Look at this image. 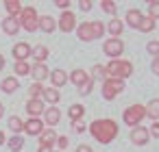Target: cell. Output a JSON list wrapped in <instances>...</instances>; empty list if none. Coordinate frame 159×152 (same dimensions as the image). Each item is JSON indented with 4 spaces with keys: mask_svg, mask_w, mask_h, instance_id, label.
Returning <instances> with one entry per match:
<instances>
[{
    "mask_svg": "<svg viewBox=\"0 0 159 152\" xmlns=\"http://www.w3.org/2000/svg\"><path fill=\"white\" fill-rule=\"evenodd\" d=\"M76 26H79L76 15L72 11H63L57 20V31H61V33H72V31H76Z\"/></svg>",
    "mask_w": 159,
    "mask_h": 152,
    "instance_id": "52a82bcc",
    "label": "cell"
},
{
    "mask_svg": "<svg viewBox=\"0 0 159 152\" xmlns=\"http://www.w3.org/2000/svg\"><path fill=\"white\" fill-rule=\"evenodd\" d=\"M146 50H148V54H150V57H159V41H157V39H152V41H148V46H146Z\"/></svg>",
    "mask_w": 159,
    "mask_h": 152,
    "instance_id": "74e56055",
    "label": "cell"
},
{
    "mask_svg": "<svg viewBox=\"0 0 159 152\" xmlns=\"http://www.w3.org/2000/svg\"><path fill=\"white\" fill-rule=\"evenodd\" d=\"M0 145H7V137H5L2 130H0Z\"/></svg>",
    "mask_w": 159,
    "mask_h": 152,
    "instance_id": "7dc6e473",
    "label": "cell"
},
{
    "mask_svg": "<svg viewBox=\"0 0 159 152\" xmlns=\"http://www.w3.org/2000/svg\"><path fill=\"white\" fill-rule=\"evenodd\" d=\"M39 31L42 33H55L57 31V20L52 15H39Z\"/></svg>",
    "mask_w": 159,
    "mask_h": 152,
    "instance_id": "44dd1931",
    "label": "cell"
},
{
    "mask_svg": "<svg viewBox=\"0 0 159 152\" xmlns=\"http://www.w3.org/2000/svg\"><path fill=\"white\" fill-rule=\"evenodd\" d=\"M146 117H150L152 122H159V98H152L146 104Z\"/></svg>",
    "mask_w": 159,
    "mask_h": 152,
    "instance_id": "83f0119b",
    "label": "cell"
},
{
    "mask_svg": "<svg viewBox=\"0 0 159 152\" xmlns=\"http://www.w3.org/2000/svg\"><path fill=\"white\" fill-rule=\"evenodd\" d=\"M122 31H124V22H122V20L111 18V20L107 22V33H109L111 37H120V35H122Z\"/></svg>",
    "mask_w": 159,
    "mask_h": 152,
    "instance_id": "7402d4cb",
    "label": "cell"
},
{
    "mask_svg": "<svg viewBox=\"0 0 159 152\" xmlns=\"http://www.w3.org/2000/svg\"><path fill=\"white\" fill-rule=\"evenodd\" d=\"M52 150H55V148H50V145H39V148H37V152H52Z\"/></svg>",
    "mask_w": 159,
    "mask_h": 152,
    "instance_id": "bcb514c9",
    "label": "cell"
},
{
    "mask_svg": "<svg viewBox=\"0 0 159 152\" xmlns=\"http://www.w3.org/2000/svg\"><path fill=\"white\" fill-rule=\"evenodd\" d=\"M57 137H59V135H57L55 128H46V130L39 135V145H50V148H52V145L57 143Z\"/></svg>",
    "mask_w": 159,
    "mask_h": 152,
    "instance_id": "cb8c5ba5",
    "label": "cell"
},
{
    "mask_svg": "<svg viewBox=\"0 0 159 152\" xmlns=\"http://www.w3.org/2000/svg\"><path fill=\"white\" fill-rule=\"evenodd\" d=\"M150 70H152V74H157V76H159V57H155V59H152Z\"/></svg>",
    "mask_w": 159,
    "mask_h": 152,
    "instance_id": "f6af8a7d",
    "label": "cell"
},
{
    "mask_svg": "<svg viewBox=\"0 0 159 152\" xmlns=\"http://www.w3.org/2000/svg\"><path fill=\"white\" fill-rule=\"evenodd\" d=\"M122 91H124V80H120V78H105L102 80V98L107 102L116 100Z\"/></svg>",
    "mask_w": 159,
    "mask_h": 152,
    "instance_id": "5b68a950",
    "label": "cell"
},
{
    "mask_svg": "<svg viewBox=\"0 0 159 152\" xmlns=\"http://www.w3.org/2000/svg\"><path fill=\"white\" fill-rule=\"evenodd\" d=\"M142 11L139 9H129L126 11V15H124V22H126V26H131V28H137L139 26V22H142Z\"/></svg>",
    "mask_w": 159,
    "mask_h": 152,
    "instance_id": "ffe728a7",
    "label": "cell"
},
{
    "mask_svg": "<svg viewBox=\"0 0 159 152\" xmlns=\"http://www.w3.org/2000/svg\"><path fill=\"white\" fill-rule=\"evenodd\" d=\"M148 139H150L148 128H144V126H135V128L131 130V141H133L135 145H146Z\"/></svg>",
    "mask_w": 159,
    "mask_h": 152,
    "instance_id": "8fae6325",
    "label": "cell"
},
{
    "mask_svg": "<svg viewBox=\"0 0 159 152\" xmlns=\"http://www.w3.org/2000/svg\"><path fill=\"white\" fill-rule=\"evenodd\" d=\"M148 132H150V137H157L159 139V122H152V126L148 128Z\"/></svg>",
    "mask_w": 159,
    "mask_h": 152,
    "instance_id": "60d3db41",
    "label": "cell"
},
{
    "mask_svg": "<svg viewBox=\"0 0 159 152\" xmlns=\"http://www.w3.org/2000/svg\"><path fill=\"white\" fill-rule=\"evenodd\" d=\"M5 65H7V61H5V57H2V54H0V72L5 70Z\"/></svg>",
    "mask_w": 159,
    "mask_h": 152,
    "instance_id": "c3c4849f",
    "label": "cell"
},
{
    "mask_svg": "<svg viewBox=\"0 0 159 152\" xmlns=\"http://www.w3.org/2000/svg\"><path fill=\"white\" fill-rule=\"evenodd\" d=\"M48 78H50V83H52L50 87L59 89V87H63V85L68 83V72H66V70H61V67H57V70H52V72H50V76H48Z\"/></svg>",
    "mask_w": 159,
    "mask_h": 152,
    "instance_id": "5bb4252c",
    "label": "cell"
},
{
    "mask_svg": "<svg viewBox=\"0 0 159 152\" xmlns=\"http://www.w3.org/2000/svg\"><path fill=\"white\" fill-rule=\"evenodd\" d=\"M92 89H94V78H87V83H83L79 87V96H89Z\"/></svg>",
    "mask_w": 159,
    "mask_h": 152,
    "instance_id": "d590c367",
    "label": "cell"
},
{
    "mask_svg": "<svg viewBox=\"0 0 159 152\" xmlns=\"http://www.w3.org/2000/svg\"><path fill=\"white\" fill-rule=\"evenodd\" d=\"M44 96V85L42 83H33L29 87V100H42Z\"/></svg>",
    "mask_w": 159,
    "mask_h": 152,
    "instance_id": "f546056e",
    "label": "cell"
},
{
    "mask_svg": "<svg viewBox=\"0 0 159 152\" xmlns=\"http://www.w3.org/2000/svg\"><path fill=\"white\" fill-rule=\"evenodd\" d=\"M148 18H152V20L159 18V0H152V2H148Z\"/></svg>",
    "mask_w": 159,
    "mask_h": 152,
    "instance_id": "8d00e7d4",
    "label": "cell"
},
{
    "mask_svg": "<svg viewBox=\"0 0 159 152\" xmlns=\"http://www.w3.org/2000/svg\"><path fill=\"white\" fill-rule=\"evenodd\" d=\"M31 76H33V83H42L50 76V70L46 67V63H35L31 65Z\"/></svg>",
    "mask_w": 159,
    "mask_h": 152,
    "instance_id": "4fadbf2b",
    "label": "cell"
},
{
    "mask_svg": "<svg viewBox=\"0 0 159 152\" xmlns=\"http://www.w3.org/2000/svg\"><path fill=\"white\" fill-rule=\"evenodd\" d=\"M105 72H107V78L126 80V78L133 74V63L126 61V59H111V61L105 65Z\"/></svg>",
    "mask_w": 159,
    "mask_h": 152,
    "instance_id": "7a4b0ae2",
    "label": "cell"
},
{
    "mask_svg": "<svg viewBox=\"0 0 159 152\" xmlns=\"http://www.w3.org/2000/svg\"><path fill=\"white\" fill-rule=\"evenodd\" d=\"M44 111H46L44 100H29V102H26V113H29V117H42Z\"/></svg>",
    "mask_w": 159,
    "mask_h": 152,
    "instance_id": "2e32d148",
    "label": "cell"
},
{
    "mask_svg": "<svg viewBox=\"0 0 159 152\" xmlns=\"http://www.w3.org/2000/svg\"><path fill=\"white\" fill-rule=\"evenodd\" d=\"M55 145L59 148V152H63V150H66V148L70 145V139H68L66 135H59V137H57V143H55Z\"/></svg>",
    "mask_w": 159,
    "mask_h": 152,
    "instance_id": "f35d334b",
    "label": "cell"
},
{
    "mask_svg": "<svg viewBox=\"0 0 159 152\" xmlns=\"http://www.w3.org/2000/svg\"><path fill=\"white\" fill-rule=\"evenodd\" d=\"M72 126H74V132H79V135H81V132H85V128H87L83 122H74Z\"/></svg>",
    "mask_w": 159,
    "mask_h": 152,
    "instance_id": "ee69618b",
    "label": "cell"
},
{
    "mask_svg": "<svg viewBox=\"0 0 159 152\" xmlns=\"http://www.w3.org/2000/svg\"><path fill=\"white\" fill-rule=\"evenodd\" d=\"M87 78H89V72H85V70H81V67H76V70H72V72L68 74V80H70L72 85H76V89H79L83 83H87Z\"/></svg>",
    "mask_w": 159,
    "mask_h": 152,
    "instance_id": "e0dca14e",
    "label": "cell"
},
{
    "mask_svg": "<svg viewBox=\"0 0 159 152\" xmlns=\"http://www.w3.org/2000/svg\"><path fill=\"white\" fill-rule=\"evenodd\" d=\"M102 52L111 59H120L122 52H124V41L120 37H111V39H105L102 44Z\"/></svg>",
    "mask_w": 159,
    "mask_h": 152,
    "instance_id": "8992f818",
    "label": "cell"
},
{
    "mask_svg": "<svg viewBox=\"0 0 159 152\" xmlns=\"http://www.w3.org/2000/svg\"><path fill=\"white\" fill-rule=\"evenodd\" d=\"M42 119H44L46 128H55V126L61 122V109H57V106H46Z\"/></svg>",
    "mask_w": 159,
    "mask_h": 152,
    "instance_id": "9c48e42d",
    "label": "cell"
},
{
    "mask_svg": "<svg viewBox=\"0 0 159 152\" xmlns=\"http://www.w3.org/2000/svg\"><path fill=\"white\" fill-rule=\"evenodd\" d=\"M89 78H94V80H105L107 78V72H105V65H100V63H96L92 70H89Z\"/></svg>",
    "mask_w": 159,
    "mask_h": 152,
    "instance_id": "4dcf8cb0",
    "label": "cell"
},
{
    "mask_svg": "<svg viewBox=\"0 0 159 152\" xmlns=\"http://www.w3.org/2000/svg\"><path fill=\"white\" fill-rule=\"evenodd\" d=\"M83 115H85V106L83 104H70V109H68V117H70V122L74 124V122H81L83 119Z\"/></svg>",
    "mask_w": 159,
    "mask_h": 152,
    "instance_id": "484cf974",
    "label": "cell"
},
{
    "mask_svg": "<svg viewBox=\"0 0 159 152\" xmlns=\"http://www.w3.org/2000/svg\"><path fill=\"white\" fill-rule=\"evenodd\" d=\"M7 145L11 148V152H16V150L20 152V150H22V145H24V137H22V135H13V137H9V139H7Z\"/></svg>",
    "mask_w": 159,
    "mask_h": 152,
    "instance_id": "1f68e13d",
    "label": "cell"
},
{
    "mask_svg": "<svg viewBox=\"0 0 159 152\" xmlns=\"http://www.w3.org/2000/svg\"><path fill=\"white\" fill-rule=\"evenodd\" d=\"M31 57L35 59V63H46V59L50 57V50L46 48V46H42V44H37L33 50H31Z\"/></svg>",
    "mask_w": 159,
    "mask_h": 152,
    "instance_id": "603a6c76",
    "label": "cell"
},
{
    "mask_svg": "<svg viewBox=\"0 0 159 152\" xmlns=\"http://www.w3.org/2000/svg\"><path fill=\"white\" fill-rule=\"evenodd\" d=\"M100 9H102L105 13H109V15H116V11H118V5L113 2V0H102V2H100Z\"/></svg>",
    "mask_w": 159,
    "mask_h": 152,
    "instance_id": "836d02e7",
    "label": "cell"
},
{
    "mask_svg": "<svg viewBox=\"0 0 159 152\" xmlns=\"http://www.w3.org/2000/svg\"><path fill=\"white\" fill-rule=\"evenodd\" d=\"M44 130H46V124H44L42 117H29L24 122V132L31 135V137H39Z\"/></svg>",
    "mask_w": 159,
    "mask_h": 152,
    "instance_id": "ba28073f",
    "label": "cell"
},
{
    "mask_svg": "<svg viewBox=\"0 0 159 152\" xmlns=\"http://www.w3.org/2000/svg\"><path fill=\"white\" fill-rule=\"evenodd\" d=\"M31 50H33V46L31 44H26V41H18L16 46H13V57H16V61H26L29 57H31Z\"/></svg>",
    "mask_w": 159,
    "mask_h": 152,
    "instance_id": "7c38bea8",
    "label": "cell"
},
{
    "mask_svg": "<svg viewBox=\"0 0 159 152\" xmlns=\"http://www.w3.org/2000/svg\"><path fill=\"white\" fill-rule=\"evenodd\" d=\"M13 74H18V78L20 76H31V63L29 61H16L13 63Z\"/></svg>",
    "mask_w": 159,
    "mask_h": 152,
    "instance_id": "f1b7e54d",
    "label": "cell"
},
{
    "mask_svg": "<svg viewBox=\"0 0 159 152\" xmlns=\"http://www.w3.org/2000/svg\"><path fill=\"white\" fill-rule=\"evenodd\" d=\"M18 87H20L18 76H5L2 80H0V91H5V93H16Z\"/></svg>",
    "mask_w": 159,
    "mask_h": 152,
    "instance_id": "ac0fdd59",
    "label": "cell"
},
{
    "mask_svg": "<svg viewBox=\"0 0 159 152\" xmlns=\"http://www.w3.org/2000/svg\"><path fill=\"white\" fill-rule=\"evenodd\" d=\"M76 37L81 41H94V33H92V22H81L76 26Z\"/></svg>",
    "mask_w": 159,
    "mask_h": 152,
    "instance_id": "d6986e66",
    "label": "cell"
},
{
    "mask_svg": "<svg viewBox=\"0 0 159 152\" xmlns=\"http://www.w3.org/2000/svg\"><path fill=\"white\" fill-rule=\"evenodd\" d=\"M55 7H59L61 11H70V0H55Z\"/></svg>",
    "mask_w": 159,
    "mask_h": 152,
    "instance_id": "ab89813d",
    "label": "cell"
},
{
    "mask_svg": "<svg viewBox=\"0 0 159 152\" xmlns=\"http://www.w3.org/2000/svg\"><path fill=\"white\" fill-rule=\"evenodd\" d=\"M42 100H44V104L48 102L50 106H57V104L61 102V91L55 89V87H44V96H42Z\"/></svg>",
    "mask_w": 159,
    "mask_h": 152,
    "instance_id": "9a60e30c",
    "label": "cell"
},
{
    "mask_svg": "<svg viewBox=\"0 0 159 152\" xmlns=\"http://www.w3.org/2000/svg\"><path fill=\"white\" fill-rule=\"evenodd\" d=\"M7 126H9V130H11L13 135L24 132V119H22V117H18V115H11V117L7 119Z\"/></svg>",
    "mask_w": 159,
    "mask_h": 152,
    "instance_id": "4316f807",
    "label": "cell"
},
{
    "mask_svg": "<svg viewBox=\"0 0 159 152\" xmlns=\"http://www.w3.org/2000/svg\"><path fill=\"white\" fill-rule=\"evenodd\" d=\"M5 9H7V15H11V18H20V13H22V2L20 0H5Z\"/></svg>",
    "mask_w": 159,
    "mask_h": 152,
    "instance_id": "d4e9b609",
    "label": "cell"
},
{
    "mask_svg": "<svg viewBox=\"0 0 159 152\" xmlns=\"http://www.w3.org/2000/svg\"><path fill=\"white\" fill-rule=\"evenodd\" d=\"M2 115H5V104L0 102V117H2Z\"/></svg>",
    "mask_w": 159,
    "mask_h": 152,
    "instance_id": "681fc988",
    "label": "cell"
},
{
    "mask_svg": "<svg viewBox=\"0 0 159 152\" xmlns=\"http://www.w3.org/2000/svg\"><path fill=\"white\" fill-rule=\"evenodd\" d=\"M76 152H94V148L89 143H79L76 145Z\"/></svg>",
    "mask_w": 159,
    "mask_h": 152,
    "instance_id": "7bdbcfd3",
    "label": "cell"
},
{
    "mask_svg": "<svg viewBox=\"0 0 159 152\" xmlns=\"http://www.w3.org/2000/svg\"><path fill=\"white\" fill-rule=\"evenodd\" d=\"M52 152H59V150H52Z\"/></svg>",
    "mask_w": 159,
    "mask_h": 152,
    "instance_id": "f907efd6",
    "label": "cell"
},
{
    "mask_svg": "<svg viewBox=\"0 0 159 152\" xmlns=\"http://www.w3.org/2000/svg\"><path fill=\"white\" fill-rule=\"evenodd\" d=\"M92 5H94L92 0H81V2H79V9H81V11H89Z\"/></svg>",
    "mask_w": 159,
    "mask_h": 152,
    "instance_id": "b9f144b4",
    "label": "cell"
},
{
    "mask_svg": "<svg viewBox=\"0 0 159 152\" xmlns=\"http://www.w3.org/2000/svg\"><path fill=\"white\" fill-rule=\"evenodd\" d=\"M18 22H20V28L22 31H26V33H35V31H39V13L35 11V7H22V13H20V18H18Z\"/></svg>",
    "mask_w": 159,
    "mask_h": 152,
    "instance_id": "3957f363",
    "label": "cell"
},
{
    "mask_svg": "<svg viewBox=\"0 0 159 152\" xmlns=\"http://www.w3.org/2000/svg\"><path fill=\"white\" fill-rule=\"evenodd\" d=\"M92 33H94V39H100V37L105 35V24L98 22V20H94V22H92Z\"/></svg>",
    "mask_w": 159,
    "mask_h": 152,
    "instance_id": "e575fe53",
    "label": "cell"
},
{
    "mask_svg": "<svg viewBox=\"0 0 159 152\" xmlns=\"http://www.w3.org/2000/svg\"><path fill=\"white\" fill-rule=\"evenodd\" d=\"M16 152H18V150H16ZM20 152H22V150H20Z\"/></svg>",
    "mask_w": 159,
    "mask_h": 152,
    "instance_id": "816d5d0a",
    "label": "cell"
},
{
    "mask_svg": "<svg viewBox=\"0 0 159 152\" xmlns=\"http://www.w3.org/2000/svg\"><path fill=\"white\" fill-rule=\"evenodd\" d=\"M146 117V106L144 104H131V106H126L124 109V113H122V122L126 124V126H139V122Z\"/></svg>",
    "mask_w": 159,
    "mask_h": 152,
    "instance_id": "277c9868",
    "label": "cell"
},
{
    "mask_svg": "<svg viewBox=\"0 0 159 152\" xmlns=\"http://www.w3.org/2000/svg\"><path fill=\"white\" fill-rule=\"evenodd\" d=\"M87 128H89V135H92L98 143H102V145L111 143V141L118 137V132H120L116 119H109V117H105V119H102V117H100V119H94Z\"/></svg>",
    "mask_w": 159,
    "mask_h": 152,
    "instance_id": "6da1fadb",
    "label": "cell"
},
{
    "mask_svg": "<svg viewBox=\"0 0 159 152\" xmlns=\"http://www.w3.org/2000/svg\"><path fill=\"white\" fill-rule=\"evenodd\" d=\"M0 28H2V33H5V35L13 37V35H18V33H20V22H18V18L7 15V18L0 20Z\"/></svg>",
    "mask_w": 159,
    "mask_h": 152,
    "instance_id": "30bf717a",
    "label": "cell"
},
{
    "mask_svg": "<svg viewBox=\"0 0 159 152\" xmlns=\"http://www.w3.org/2000/svg\"><path fill=\"white\" fill-rule=\"evenodd\" d=\"M152 28H155V20H152V18H148V15H146V18H142V22H139L137 31H139V33H150Z\"/></svg>",
    "mask_w": 159,
    "mask_h": 152,
    "instance_id": "d6a6232c",
    "label": "cell"
}]
</instances>
